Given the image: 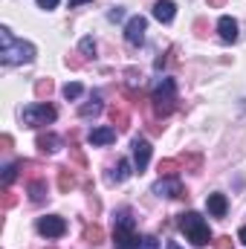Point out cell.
I'll list each match as a JSON object with an SVG mask.
<instances>
[{"label": "cell", "instance_id": "26", "mask_svg": "<svg viewBox=\"0 0 246 249\" xmlns=\"http://www.w3.org/2000/svg\"><path fill=\"white\" fill-rule=\"evenodd\" d=\"M183 162L191 168V171H194V174H197V171H200V165H203V157H200V154H185Z\"/></svg>", "mask_w": 246, "mask_h": 249}, {"label": "cell", "instance_id": "5", "mask_svg": "<svg viewBox=\"0 0 246 249\" xmlns=\"http://www.w3.org/2000/svg\"><path fill=\"white\" fill-rule=\"evenodd\" d=\"M55 119H58V110H55L50 102H41V105H29V107H23V124H26V127L53 124Z\"/></svg>", "mask_w": 246, "mask_h": 249}, {"label": "cell", "instance_id": "14", "mask_svg": "<svg viewBox=\"0 0 246 249\" xmlns=\"http://www.w3.org/2000/svg\"><path fill=\"white\" fill-rule=\"evenodd\" d=\"M206 206H209V212H211L214 217H226V209H229V203H226V194H209Z\"/></svg>", "mask_w": 246, "mask_h": 249}, {"label": "cell", "instance_id": "35", "mask_svg": "<svg viewBox=\"0 0 246 249\" xmlns=\"http://www.w3.org/2000/svg\"><path fill=\"white\" fill-rule=\"evenodd\" d=\"M81 3H93V0H70V9H78Z\"/></svg>", "mask_w": 246, "mask_h": 249}, {"label": "cell", "instance_id": "33", "mask_svg": "<svg viewBox=\"0 0 246 249\" xmlns=\"http://www.w3.org/2000/svg\"><path fill=\"white\" fill-rule=\"evenodd\" d=\"M194 29H197V35H206V20H197Z\"/></svg>", "mask_w": 246, "mask_h": 249}, {"label": "cell", "instance_id": "3", "mask_svg": "<svg viewBox=\"0 0 246 249\" xmlns=\"http://www.w3.org/2000/svg\"><path fill=\"white\" fill-rule=\"evenodd\" d=\"M151 105H154L157 116H171L174 107H177V81L174 78H162L154 87V93H151Z\"/></svg>", "mask_w": 246, "mask_h": 249}, {"label": "cell", "instance_id": "29", "mask_svg": "<svg viewBox=\"0 0 246 249\" xmlns=\"http://www.w3.org/2000/svg\"><path fill=\"white\" fill-rule=\"evenodd\" d=\"M87 61V58H84V55H81V53H75V55H72V58H70V55H67V67H70V70H78V67H81V64Z\"/></svg>", "mask_w": 246, "mask_h": 249}, {"label": "cell", "instance_id": "2", "mask_svg": "<svg viewBox=\"0 0 246 249\" xmlns=\"http://www.w3.org/2000/svg\"><path fill=\"white\" fill-rule=\"evenodd\" d=\"M136 217L130 209H119L113 214V244L116 249H133L136 247Z\"/></svg>", "mask_w": 246, "mask_h": 249}, {"label": "cell", "instance_id": "23", "mask_svg": "<svg viewBox=\"0 0 246 249\" xmlns=\"http://www.w3.org/2000/svg\"><path fill=\"white\" fill-rule=\"evenodd\" d=\"M50 93H53V78H38V81H35V96L44 99V96H50Z\"/></svg>", "mask_w": 246, "mask_h": 249}, {"label": "cell", "instance_id": "18", "mask_svg": "<svg viewBox=\"0 0 246 249\" xmlns=\"http://www.w3.org/2000/svg\"><path fill=\"white\" fill-rule=\"evenodd\" d=\"M84 241H87V244H93V247H99V244L105 241V229H102L99 223H90V226L84 229Z\"/></svg>", "mask_w": 246, "mask_h": 249}, {"label": "cell", "instance_id": "19", "mask_svg": "<svg viewBox=\"0 0 246 249\" xmlns=\"http://www.w3.org/2000/svg\"><path fill=\"white\" fill-rule=\"evenodd\" d=\"M58 188H61V194H70V191L75 188V177H72L70 168H61V171H58Z\"/></svg>", "mask_w": 246, "mask_h": 249}, {"label": "cell", "instance_id": "34", "mask_svg": "<svg viewBox=\"0 0 246 249\" xmlns=\"http://www.w3.org/2000/svg\"><path fill=\"white\" fill-rule=\"evenodd\" d=\"M223 3H226V0H209V9H220Z\"/></svg>", "mask_w": 246, "mask_h": 249}, {"label": "cell", "instance_id": "1", "mask_svg": "<svg viewBox=\"0 0 246 249\" xmlns=\"http://www.w3.org/2000/svg\"><path fill=\"white\" fill-rule=\"evenodd\" d=\"M0 61L6 67L12 64H29L35 61V47L23 38H15L9 26H0Z\"/></svg>", "mask_w": 246, "mask_h": 249}, {"label": "cell", "instance_id": "27", "mask_svg": "<svg viewBox=\"0 0 246 249\" xmlns=\"http://www.w3.org/2000/svg\"><path fill=\"white\" fill-rule=\"evenodd\" d=\"M133 249H159V241L154 238V235H145V238H139L136 241V247Z\"/></svg>", "mask_w": 246, "mask_h": 249}, {"label": "cell", "instance_id": "32", "mask_svg": "<svg viewBox=\"0 0 246 249\" xmlns=\"http://www.w3.org/2000/svg\"><path fill=\"white\" fill-rule=\"evenodd\" d=\"M38 6L50 12V9H55V6H58V0H38Z\"/></svg>", "mask_w": 246, "mask_h": 249}, {"label": "cell", "instance_id": "24", "mask_svg": "<svg viewBox=\"0 0 246 249\" xmlns=\"http://www.w3.org/2000/svg\"><path fill=\"white\" fill-rule=\"evenodd\" d=\"M78 53H81L84 58H93V55H96V41H93V38H81Z\"/></svg>", "mask_w": 246, "mask_h": 249}, {"label": "cell", "instance_id": "16", "mask_svg": "<svg viewBox=\"0 0 246 249\" xmlns=\"http://www.w3.org/2000/svg\"><path fill=\"white\" fill-rule=\"evenodd\" d=\"M102 113V96L96 93L93 96V102H87V105H81V110H78V116L81 119H90V116H99Z\"/></svg>", "mask_w": 246, "mask_h": 249}, {"label": "cell", "instance_id": "22", "mask_svg": "<svg viewBox=\"0 0 246 249\" xmlns=\"http://www.w3.org/2000/svg\"><path fill=\"white\" fill-rule=\"evenodd\" d=\"M127 177H130V162H127V160H119V162H116V174H113L110 180H116V183H124Z\"/></svg>", "mask_w": 246, "mask_h": 249}, {"label": "cell", "instance_id": "36", "mask_svg": "<svg viewBox=\"0 0 246 249\" xmlns=\"http://www.w3.org/2000/svg\"><path fill=\"white\" fill-rule=\"evenodd\" d=\"M238 241H241V244H246V226L241 229V232H238Z\"/></svg>", "mask_w": 246, "mask_h": 249}, {"label": "cell", "instance_id": "6", "mask_svg": "<svg viewBox=\"0 0 246 249\" xmlns=\"http://www.w3.org/2000/svg\"><path fill=\"white\" fill-rule=\"evenodd\" d=\"M145 29H148V20H145L142 15L130 18V20L124 23V41H127L130 47H139V44L145 41Z\"/></svg>", "mask_w": 246, "mask_h": 249}, {"label": "cell", "instance_id": "9", "mask_svg": "<svg viewBox=\"0 0 246 249\" xmlns=\"http://www.w3.org/2000/svg\"><path fill=\"white\" fill-rule=\"evenodd\" d=\"M148 162H151V142L136 136L133 139V168L142 174V171H148Z\"/></svg>", "mask_w": 246, "mask_h": 249}, {"label": "cell", "instance_id": "11", "mask_svg": "<svg viewBox=\"0 0 246 249\" xmlns=\"http://www.w3.org/2000/svg\"><path fill=\"white\" fill-rule=\"evenodd\" d=\"M174 15H177L174 0H157V3H154V18H157L159 23H171Z\"/></svg>", "mask_w": 246, "mask_h": 249}, {"label": "cell", "instance_id": "15", "mask_svg": "<svg viewBox=\"0 0 246 249\" xmlns=\"http://www.w3.org/2000/svg\"><path fill=\"white\" fill-rule=\"evenodd\" d=\"M110 122L116 124L119 130H127V127H130V113L124 110L122 105H113V107H110Z\"/></svg>", "mask_w": 246, "mask_h": 249}, {"label": "cell", "instance_id": "12", "mask_svg": "<svg viewBox=\"0 0 246 249\" xmlns=\"http://www.w3.org/2000/svg\"><path fill=\"white\" fill-rule=\"evenodd\" d=\"M116 142V127H93L90 130V145L99 148V145H110Z\"/></svg>", "mask_w": 246, "mask_h": 249}, {"label": "cell", "instance_id": "28", "mask_svg": "<svg viewBox=\"0 0 246 249\" xmlns=\"http://www.w3.org/2000/svg\"><path fill=\"white\" fill-rule=\"evenodd\" d=\"M18 203V197H15V191L12 188H3V209H12Z\"/></svg>", "mask_w": 246, "mask_h": 249}, {"label": "cell", "instance_id": "7", "mask_svg": "<svg viewBox=\"0 0 246 249\" xmlns=\"http://www.w3.org/2000/svg\"><path fill=\"white\" fill-rule=\"evenodd\" d=\"M38 232L44 238H61L67 232V220L58 214H47V217H38Z\"/></svg>", "mask_w": 246, "mask_h": 249}, {"label": "cell", "instance_id": "13", "mask_svg": "<svg viewBox=\"0 0 246 249\" xmlns=\"http://www.w3.org/2000/svg\"><path fill=\"white\" fill-rule=\"evenodd\" d=\"M35 145H38L44 154H55L64 142H61V136H58V133H53V130H50V133H41V136L35 139Z\"/></svg>", "mask_w": 246, "mask_h": 249}, {"label": "cell", "instance_id": "4", "mask_svg": "<svg viewBox=\"0 0 246 249\" xmlns=\"http://www.w3.org/2000/svg\"><path fill=\"white\" fill-rule=\"evenodd\" d=\"M180 232L185 235V241H191L194 247H206V244L211 241V229H209V223H206L197 212L180 214Z\"/></svg>", "mask_w": 246, "mask_h": 249}, {"label": "cell", "instance_id": "21", "mask_svg": "<svg viewBox=\"0 0 246 249\" xmlns=\"http://www.w3.org/2000/svg\"><path fill=\"white\" fill-rule=\"evenodd\" d=\"M61 93H64V99H67V102H75V99H78V96L84 93V87H81L78 81H70V84H64Z\"/></svg>", "mask_w": 246, "mask_h": 249}, {"label": "cell", "instance_id": "25", "mask_svg": "<svg viewBox=\"0 0 246 249\" xmlns=\"http://www.w3.org/2000/svg\"><path fill=\"white\" fill-rule=\"evenodd\" d=\"M177 165H180L177 160H162L159 162V174L162 177H177Z\"/></svg>", "mask_w": 246, "mask_h": 249}, {"label": "cell", "instance_id": "8", "mask_svg": "<svg viewBox=\"0 0 246 249\" xmlns=\"http://www.w3.org/2000/svg\"><path fill=\"white\" fill-rule=\"evenodd\" d=\"M154 194L157 197H185V188L180 183V177H159L157 183H154Z\"/></svg>", "mask_w": 246, "mask_h": 249}, {"label": "cell", "instance_id": "10", "mask_svg": "<svg viewBox=\"0 0 246 249\" xmlns=\"http://www.w3.org/2000/svg\"><path fill=\"white\" fill-rule=\"evenodd\" d=\"M217 32H220V41H223V44H235V41H238V20L229 18V15H223V18L217 20Z\"/></svg>", "mask_w": 246, "mask_h": 249}, {"label": "cell", "instance_id": "31", "mask_svg": "<svg viewBox=\"0 0 246 249\" xmlns=\"http://www.w3.org/2000/svg\"><path fill=\"white\" fill-rule=\"evenodd\" d=\"M217 249H232V238L229 235H223V238H217V244H214Z\"/></svg>", "mask_w": 246, "mask_h": 249}, {"label": "cell", "instance_id": "30", "mask_svg": "<svg viewBox=\"0 0 246 249\" xmlns=\"http://www.w3.org/2000/svg\"><path fill=\"white\" fill-rule=\"evenodd\" d=\"M107 18H110V20H122V18H124V9H122V6H113V9L107 12Z\"/></svg>", "mask_w": 246, "mask_h": 249}, {"label": "cell", "instance_id": "17", "mask_svg": "<svg viewBox=\"0 0 246 249\" xmlns=\"http://www.w3.org/2000/svg\"><path fill=\"white\" fill-rule=\"evenodd\" d=\"M26 191H29V200H32V203H44V200H47V183H44V180H32Z\"/></svg>", "mask_w": 246, "mask_h": 249}, {"label": "cell", "instance_id": "20", "mask_svg": "<svg viewBox=\"0 0 246 249\" xmlns=\"http://www.w3.org/2000/svg\"><path fill=\"white\" fill-rule=\"evenodd\" d=\"M23 168V162H12V165H6L3 168V188H9L15 183V177H18V171Z\"/></svg>", "mask_w": 246, "mask_h": 249}, {"label": "cell", "instance_id": "37", "mask_svg": "<svg viewBox=\"0 0 246 249\" xmlns=\"http://www.w3.org/2000/svg\"><path fill=\"white\" fill-rule=\"evenodd\" d=\"M168 249H180V247H177V244H168Z\"/></svg>", "mask_w": 246, "mask_h": 249}]
</instances>
